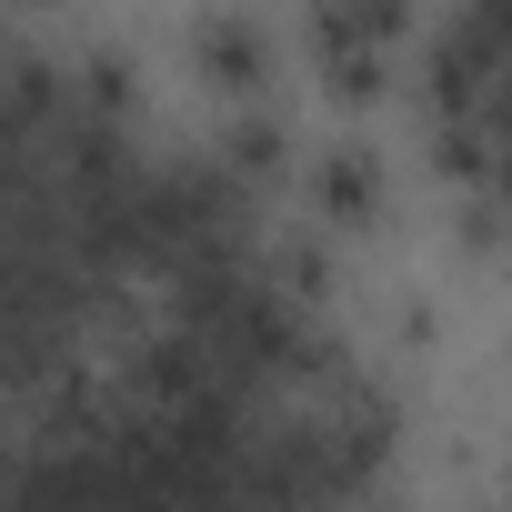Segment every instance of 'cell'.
Here are the masks:
<instances>
[{
	"mask_svg": "<svg viewBox=\"0 0 512 512\" xmlns=\"http://www.w3.org/2000/svg\"><path fill=\"white\" fill-rule=\"evenodd\" d=\"M191 71L211 81V101H272V81H282V41L251 21V11H201L191 21Z\"/></svg>",
	"mask_w": 512,
	"mask_h": 512,
	"instance_id": "1",
	"label": "cell"
},
{
	"mask_svg": "<svg viewBox=\"0 0 512 512\" xmlns=\"http://www.w3.org/2000/svg\"><path fill=\"white\" fill-rule=\"evenodd\" d=\"M302 201H312V221H322V231H372V221L392 211V181H382V151H362V141L322 151V161L302 171Z\"/></svg>",
	"mask_w": 512,
	"mask_h": 512,
	"instance_id": "2",
	"label": "cell"
},
{
	"mask_svg": "<svg viewBox=\"0 0 512 512\" xmlns=\"http://www.w3.org/2000/svg\"><path fill=\"white\" fill-rule=\"evenodd\" d=\"M312 71H322V91H332L342 111H372V101L392 91V41H372V31L312 11Z\"/></svg>",
	"mask_w": 512,
	"mask_h": 512,
	"instance_id": "3",
	"label": "cell"
},
{
	"mask_svg": "<svg viewBox=\"0 0 512 512\" xmlns=\"http://www.w3.org/2000/svg\"><path fill=\"white\" fill-rule=\"evenodd\" d=\"M211 151L251 181V191H272V181H292V121L272 111V101H241L221 131H211Z\"/></svg>",
	"mask_w": 512,
	"mask_h": 512,
	"instance_id": "4",
	"label": "cell"
},
{
	"mask_svg": "<svg viewBox=\"0 0 512 512\" xmlns=\"http://www.w3.org/2000/svg\"><path fill=\"white\" fill-rule=\"evenodd\" d=\"M41 11H81V0H11V21H41Z\"/></svg>",
	"mask_w": 512,
	"mask_h": 512,
	"instance_id": "5",
	"label": "cell"
}]
</instances>
